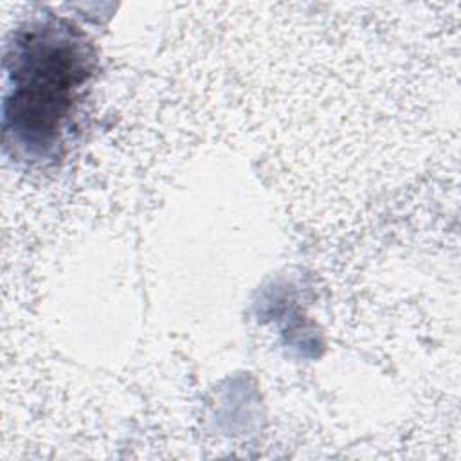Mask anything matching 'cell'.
Here are the masks:
<instances>
[{
  "label": "cell",
  "instance_id": "6da1fadb",
  "mask_svg": "<svg viewBox=\"0 0 461 461\" xmlns=\"http://www.w3.org/2000/svg\"><path fill=\"white\" fill-rule=\"evenodd\" d=\"M92 52L70 25H36L14 59V128L43 149L59 140L63 121L88 77Z\"/></svg>",
  "mask_w": 461,
  "mask_h": 461
}]
</instances>
